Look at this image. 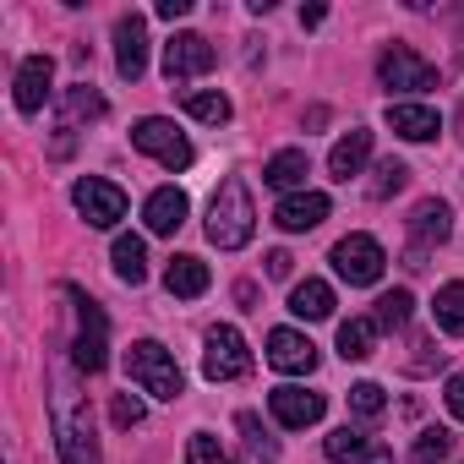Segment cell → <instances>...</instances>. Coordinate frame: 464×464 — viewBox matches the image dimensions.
<instances>
[{
    "label": "cell",
    "instance_id": "1",
    "mask_svg": "<svg viewBox=\"0 0 464 464\" xmlns=\"http://www.w3.org/2000/svg\"><path fill=\"white\" fill-rule=\"evenodd\" d=\"M252 229H257V208H252V191L241 180H224L208 202V241L218 252H241L252 241Z\"/></svg>",
    "mask_w": 464,
    "mask_h": 464
},
{
    "label": "cell",
    "instance_id": "2",
    "mask_svg": "<svg viewBox=\"0 0 464 464\" xmlns=\"http://www.w3.org/2000/svg\"><path fill=\"white\" fill-rule=\"evenodd\" d=\"M126 377H131L142 393H153V399H169V404L186 393V377H180L175 355H169L164 344H153V339H137V344L126 350Z\"/></svg>",
    "mask_w": 464,
    "mask_h": 464
},
{
    "label": "cell",
    "instance_id": "3",
    "mask_svg": "<svg viewBox=\"0 0 464 464\" xmlns=\"http://www.w3.org/2000/svg\"><path fill=\"white\" fill-rule=\"evenodd\" d=\"M377 82L388 93H426V88H437V66L426 55H415L410 44H388L377 61Z\"/></svg>",
    "mask_w": 464,
    "mask_h": 464
},
{
    "label": "cell",
    "instance_id": "4",
    "mask_svg": "<svg viewBox=\"0 0 464 464\" xmlns=\"http://www.w3.org/2000/svg\"><path fill=\"white\" fill-rule=\"evenodd\" d=\"M252 372V350L236 328H213L208 334V350H202V377L208 382H236Z\"/></svg>",
    "mask_w": 464,
    "mask_h": 464
},
{
    "label": "cell",
    "instance_id": "5",
    "mask_svg": "<svg viewBox=\"0 0 464 464\" xmlns=\"http://www.w3.org/2000/svg\"><path fill=\"white\" fill-rule=\"evenodd\" d=\"M72 202H77V213H82L93 229H110V224L126 218V191H121L115 180H99V175H82V180L72 186Z\"/></svg>",
    "mask_w": 464,
    "mask_h": 464
},
{
    "label": "cell",
    "instance_id": "6",
    "mask_svg": "<svg viewBox=\"0 0 464 464\" xmlns=\"http://www.w3.org/2000/svg\"><path fill=\"white\" fill-rule=\"evenodd\" d=\"M66 295L77 301V323H82V328H77V366H82V372H104V361H110V355H104V350H110V323H104L99 301H88L77 285H72Z\"/></svg>",
    "mask_w": 464,
    "mask_h": 464
},
{
    "label": "cell",
    "instance_id": "7",
    "mask_svg": "<svg viewBox=\"0 0 464 464\" xmlns=\"http://www.w3.org/2000/svg\"><path fill=\"white\" fill-rule=\"evenodd\" d=\"M131 142H137L148 159H159L164 169H186V164L197 159V153H191V142H186V137H180L169 121H159V115L137 121V126H131Z\"/></svg>",
    "mask_w": 464,
    "mask_h": 464
},
{
    "label": "cell",
    "instance_id": "8",
    "mask_svg": "<svg viewBox=\"0 0 464 464\" xmlns=\"http://www.w3.org/2000/svg\"><path fill=\"white\" fill-rule=\"evenodd\" d=\"M334 268H339L344 285H377L382 268H388V252H382L372 236H344V241L334 246Z\"/></svg>",
    "mask_w": 464,
    "mask_h": 464
},
{
    "label": "cell",
    "instance_id": "9",
    "mask_svg": "<svg viewBox=\"0 0 464 464\" xmlns=\"http://www.w3.org/2000/svg\"><path fill=\"white\" fill-rule=\"evenodd\" d=\"M202 72H213V44H208L202 34H175V39L164 44V77H169V82H191V77H202Z\"/></svg>",
    "mask_w": 464,
    "mask_h": 464
},
{
    "label": "cell",
    "instance_id": "10",
    "mask_svg": "<svg viewBox=\"0 0 464 464\" xmlns=\"http://www.w3.org/2000/svg\"><path fill=\"white\" fill-rule=\"evenodd\" d=\"M55 426H61V459L66 464H99V442H93V426L82 410L55 399Z\"/></svg>",
    "mask_w": 464,
    "mask_h": 464
},
{
    "label": "cell",
    "instance_id": "11",
    "mask_svg": "<svg viewBox=\"0 0 464 464\" xmlns=\"http://www.w3.org/2000/svg\"><path fill=\"white\" fill-rule=\"evenodd\" d=\"M115 72H121L126 82H137V77L148 72V23H142L137 12H126V17L115 23Z\"/></svg>",
    "mask_w": 464,
    "mask_h": 464
},
{
    "label": "cell",
    "instance_id": "12",
    "mask_svg": "<svg viewBox=\"0 0 464 464\" xmlns=\"http://www.w3.org/2000/svg\"><path fill=\"white\" fill-rule=\"evenodd\" d=\"M268 366L274 372H290V377H306L317 366V344L295 328H274L268 334Z\"/></svg>",
    "mask_w": 464,
    "mask_h": 464
},
{
    "label": "cell",
    "instance_id": "13",
    "mask_svg": "<svg viewBox=\"0 0 464 464\" xmlns=\"http://www.w3.org/2000/svg\"><path fill=\"white\" fill-rule=\"evenodd\" d=\"M268 410H274L279 426L301 431V426H317V420H323L328 399H323V393H306V388H274V393H268Z\"/></svg>",
    "mask_w": 464,
    "mask_h": 464
},
{
    "label": "cell",
    "instance_id": "14",
    "mask_svg": "<svg viewBox=\"0 0 464 464\" xmlns=\"http://www.w3.org/2000/svg\"><path fill=\"white\" fill-rule=\"evenodd\" d=\"M328 459L334 464H393V453L377 442V437H366V431H355V426H339V431H328Z\"/></svg>",
    "mask_w": 464,
    "mask_h": 464
},
{
    "label": "cell",
    "instance_id": "15",
    "mask_svg": "<svg viewBox=\"0 0 464 464\" xmlns=\"http://www.w3.org/2000/svg\"><path fill=\"white\" fill-rule=\"evenodd\" d=\"M328 191H290L279 208H274V224L279 229H290V236H301V229H317L323 218H328Z\"/></svg>",
    "mask_w": 464,
    "mask_h": 464
},
{
    "label": "cell",
    "instance_id": "16",
    "mask_svg": "<svg viewBox=\"0 0 464 464\" xmlns=\"http://www.w3.org/2000/svg\"><path fill=\"white\" fill-rule=\"evenodd\" d=\"M50 82H55V61L50 55H28L17 66V110L23 115H39L44 99H50Z\"/></svg>",
    "mask_w": 464,
    "mask_h": 464
},
{
    "label": "cell",
    "instance_id": "17",
    "mask_svg": "<svg viewBox=\"0 0 464 464\" xmlns=\"http://www.w3.org/2000/svg\"><path fill=\"white\" fill-rule=\"evenodd\" d=\"M448 229H453V213H448V202H442V197H426V202H415V213H410L415 252H426V246H442V241H448Z\"/></svg>",
    "mask_w": 464,
    "mask_h": 464
},
{
    "label": "cell",
    "instance_id": "18",
    "mask_svg": "<svg viewBox=\"0 0 464 464\" xmlns=\"http://www.w3.org/2000/svg\"><path fill=\"white\" fill-rule=\"evenodd\" d=\"M186 191L180 186H159L148 202H142V218H148V229H153V236H175V229L186 224Z\"/></svg>",
    "mask_w": 464,
    "mask_h": 464
},
{
    "label": "cell",
    "instance_id": "19",
    "mask_svg": "<svg viewBox=\"0 0 464 464\" xmlns=\"http://www.w3.org/2000/svg\"><path fill=\"white\" fill-rule=\"evenodd\" d=\"M388 126L404 137V142H431L442 131V115L431 104H388Z\"/></svg>",
    "mask_w": 464,
    "mask_h": 464
},
{
    "label": "cell",
    "instance_id": "20",
    "mask_svg": "<svg viewBox=\"0 0 464 464\" xmlns=\"http://www.w3.org/2000/svg\"><path fill=\"white\" fill-rule=\"evenodd\" d=\"M208 285H213V274H208L202 257H169V268H164V290H169L175 301H197V295H208Z\"/></svg>",
    "mask_w": 464,
    "mask_h": 464
},
{
    "label": "cell",
    "instance_id": "21",
    "mask_svg": "<svg viewBox=\"0 0 464 464\" xmlns=\"http://www.w3.org/2000/svg\"><path fill=\"white\" fill-rule=\"evenodd\" d=\"M366 159H372V131H344L339 142H334V153H328V169H334V180H350V175H361L366 169Z\"/></svg>",
    "mask_w": 464,
    "mask_h": 464
},
{
    "label": "cell",
    "instance_id": "22",
    "mask_svg": "<svg viewBox=\"0 0 464 464\" xmlns=\"http://www.w3.org/2000/svg\"><path fill=\"white\" fill-rule=\"evenodd\" d=\"M290 312H295L301 323H323V317H334V290H328L323 279H301V285L290 290Z\"/></svg>",
    "mask_w": 464,
    "mask_h": 464
},
{
    "label": "cell",
    "instance_id": "23",
    "mask_svg": "<svg viewBox=\"0 0 464 464\" xmlns=\"http://www.w3.org/2000/svg\"><path fill=\"white\" fill-rule=\"evenodd\" d=\"M306 175H312L306 148H285V153H274V159H268V169H263V180H268V186H279V191H295Z\"/></svg>",
    "mask_w": 464,
    "mask_h": 464
},
{
    "label": "cell",
    "instance_id": "24",
    "mask_svg": "<svg viewBox=\"0 0 464 464\" xmlns=\"http://www.w3.org/2000/svg\"><path fill=\"white\" fill-rule=\"evenodd\" d=\"M236 426H241V437H246V442H241V464H279V442L263 431V420H257L252 410H246Z\"/></svg>",
    "mask_w": 464,
    "mask_h": 464
},
{
    "label": "cell",
    "instance_id": "25",
    "mask_svg": "<svg viewBox=\"0 0 464 464\" xmlns=\"http://www.w3.org/2000/svg\"><path fill=\"white\" fill-rule=\"evenodd\" d=\"M377 323L372 317H350V323H339V355L344 361H366L372 350H377Z\"/></svg>",
    "mask_w": 464,
    "mask_h": 464
},
{
    "label": "cell",
    "instance_id": "26",
    "mask_svg": "<svg viewBox=\"0 0 464 464\" xmlns=\"http://www.w3.org/2000/svg\"><path fill=\"white\" fill-rule=\"evenodd\" d=\"M115 274L126 279V285H142L148 279V246L137 241V236H115Z\"/></svg>",
    "mask_w": 464,
    "mask_h": 464
},
{
    "label": "cell",
    "instance_id": "27",
    "mask_svg": "<svg viewBox=\"0 0 464 464\" xmlns=\"http://www.w3.org/2000/svg\"><path fill=\"white\" fill-rule=\"evenodd\" d=\"M437 328L453 334V339H464V279H453V285L437 290Z\"/></svg>",
    "mask_w": 464,
    "mask_h": 464
},
{
    "label": "cell",
    "instance_id": "28",
    "mask_svg": "<svg viewBox=\"0 0 464 464\" xmlns=\"http://www.w3.org/2000/svg\"><path fill=\"white\" fill-rule=\"evenodd\" d=\"M186 115H191V121H208V126H224V121H229V99L213 93V88H191V93H186Z\"/></svg>",
    "mask_w": 464,
    "mask_h": 464
},
{
    "label": "cell",
    "instance_id": "29",
    "mask_svg": "<svg viewBox=\"0 0 464 464\" xmlns=\"http://www.w3.org/2000/svg\"><path fill=\"white\" fill-rule=\"evenodd\" d=\"M61 110H66V126H77V121H99V115H104V99H99L88 82H77V88H66Z\"/></svg>",
    "mask_w": 464,
    "mask_h": 464
},
{
    "label": "cell",
    "instance_id": "30",
    "mask_svg": "<svg viewBox=\"0 0 464 464\" xmlns=\"http://www.w3.org/2000/svg\"><path fill=\"white\" fill-rule=\"evenodd\" d=\"M410 312H415L410 290H388V295H377V312H372V323H377V328H404V323H410Z\"/></svg>",
    "mask_w": 464,
    "mask_h": 464
},
{
    "label": "cell",
    "instance_id": "31",
    "mask_svg": "<svg viewBox=\"0 0 464 464\" xmlns=\"http://www.w3.org/2000/svg\"><path fill=\"white\" fill-rule=\"evenodd\" d=\"M404 180H410V169H404L399 159H382V164L372 169V186H366V191H372V202H388L393 191H404Z\"/></svg>",
    "mask_w": 464,
    "mask_h": 464
},
{
    "label": "cell",
    "instance_id": "32",
    "mask_svg": "<svg viewBox=\"0 0 464 464\" xmlns=\"http://www.w3.org/2000/svg\"><path fill=\"white\" fill-rule=\"evenodd\" d=\"M350 410L366 415V420H377V415L388 410V393H382L377 382H355V388H350Z\"/></svg>",
    "mask_w": 464,
    "mask_h": 464
},
{
    "label": "cell",
    "instance_id": "33",
    "mask_svg": "<svg viewBox=\"0 0 464 464\" xmlns=\"http://www.w3.org/2000/svg\"><path fill=\"white\" fill-rule=\"evenodd\" d=\"M453 453V437L442 431V426H431V431H420V442H415V464H437V459H448Z\"/></svg>",
    "mask_w": 464,
    "mask_h": 464
},
{
    "label": "cell",
    "instance_id": "34",
    "mask_svg": "<svg viewBox=\"0 0 464 464\" xmlns=\"http://www.w3.org/2000/svg\"><path fill=\"white\" fill-rule=\"evenodd\" d=\"M110 420H115L121 431L142 426V399H131V393H115V399H110Z\"/></svg>",
    "mask_w": 464,
    "mask_h": 464
},
{
    "label": "cell",
    "instance_id": "35",
    "mask_svg": "<svg viewBox=\"0 0 464 464\" xmlns=\"http://www.w3.org/2000/svg\"><path fill=\"white\" fill-rule=\"evenodd\" d=\"M186 464H224V453H218V442H213L208 431H191V442H186Z\"/></svg>",
    "mask_w": 464,
    "mask_h": 464
},
{
    "label": "cell",
    "instance_id": "36",
    "mask_svg": "<svg viewBox=\"0 0 464 464\" xmlns=\"http://www.w3.org/2000/svg\"><path fill=\"white\" fill-rule=\"evenodd\" d=\"M442 399H448L453 420H464V372H459V377H448V393H442Z\"/></svg>",
    "mask_w": 464,
    "mask_h": 464
},
{
    "label": "cell",
    "instance_id": "37",
    "mask_svg": "<svg viewBox=\"0 0 464 464\" xmlns=\"http://www.w3.org/2000/svg\"><path fill=\"white\" fill-rule=\"evenodd\" d=\"M186 12H191V0H159V17L164 23H180Z\"/></svg>",
    "mask_w": 464,
    "mask_h": 464
},
{
    "label": "cell",
    "instance_id": "38",
    "mask_svg": "<svg viewBox=\"0 0 464 464\" xmlns=\"http://www.w3.org/2000/svg\"><path fill=\"white\" fill-rule=\"evenodd\" d=\"M290 263H295L290 252H268V274H274V279H285V274H290Z\"/></svg>",
    "mask_w": 464,
    "mask_h": 464
},
{
    "label": "cell",
    "instance_id": "39",
    "mask_svg": "<svg viewBox=\"0 0 464 464\" xmlns=\"http://www.w3.org/2000/svg\"><path fill=\"white\" fill-rule=\"evenodd\" d=\"M323 17H328V12H323V6H301V28H317V23H323Z\"/></svg>",
    "mask_w": 464,
    "mask_h": 464
}]
</instances>
